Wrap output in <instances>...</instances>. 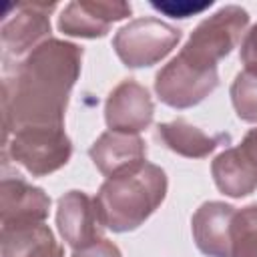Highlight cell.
Wrapping results in <instances>:
<instances>
[{
    "mask_svg": "<svg viewBox=\"0 0 257 257\" xmlns=\"http://www.w3.org/2000/svg\"><path fill=\"white\" fill-rule=\"evenodd\" d=\"M82 48L48 38L28 52L2 82L4 137L24 126H64L68 94L80 74Z\"/></svg>",
    "mask_w": 257,
    "mask_h": 257,
    "instance_id": "cell-1",
    "label": "cell"
},
{
    "mask_svg": "<svg viewBox=\"0 0 257 257\" xmlns=\"http://www.w3.org/2000/svg\"><path fill=\"white\" fill-rule=\"evenodd\" d=\"M167 185L165 171L153 163L106 179L94 197L102 225L114 233L137 229L165 201Z\"/></svg>",
    "mask_w": 257,
    "mask_h": 257,
    "instance_id": "cell-2",
    "label": "cell"
},
{
    "mask_svg": "<svg viewBox=\"0 0 257 257\" xmlns=\"http://www.w3.org/2000/svg\"><path fill=\"white\" fill-rule=\"evenodd\" d=\"M247 22V10L241 6H223L193 30L177 56L195 68L217 70V62L235 48Z\"/></svg>",
    "mask_w": 257,
    "mask_h": 257,
    "instance_id": "cell-3",
    "label": "cell"
},
{
    "mask_svg": "<svg viewBox=\"0 0 257 257\" xmlns=\"http://www.w3.org/2000/svg\"><path fill=\"white\" fill-rule=\"evenodd\" d=\"M70 155L72 145L64 126H24L4 137V159L10 157L34 177L58 171Z\"/></svg>",
    "mask_w": 257,
    "mask_h": 257,
    "instance_id": "cell-4",
    "label": "cell"
},
{
    "mask_svg": "<svg viewBox=\"0 0 257 257\" xmlns=\"http://www.w3.org/2000/svg\"><path fill=\"white\" fill-rule=\"evenodd\" d=\"M179 40V28L161 22L159 18H137L114 34L112 48L124 66L141 68L163 60Z\"/></svg>",
    "mask_w": 257,
    "mask_h": 257,
    "instance_id": "cell-5",
    "label": "cell"
},
{
    "mask_svg": "<svg viewBox=\"0 0 257 257\" xmlns=\"http://www.w3.org/2000/svg\"><path fill=\"white\" fill-rule=\"evenodd\" d=\"M217 70L195 68L181 56H175L169 64H165L155 78L159 98L173 108H189L199 104L217 88Z\"/></svg>",
    "mask_w": 257,
    "mask_h": 257,
    "instance_id": "cell-6",
    "label": "cell"
},
{
    "mask_svg": "<svg viewBox=\"0 0 257 257\" xmlns=\"http://www.w3.org/2000/svg\"><path fill=\"white\" fill-rule=\"evenodd\" d=\"M56 2H20L12 4L14 14H4L2 48L4 58H18L32 52L50 32V12Z\"/></svg>",
    "mask_w": 257,
    "mask_h": 257,
    "instance_id": "cell-7",
    "label": "cell"
},
{
    "mask_svg": "<svg viewBox=\"0 0 257 257\" xmlns=\"http://www.w3.org/2000/svg\"><path fill=\"white\" fill-rule=\"evenodd\" d=\"M56 225L72 249H82L102 239V219L96 207V199L84 191H68L58 199Z\"/></svg>",
    "mask_w": 257,
    "mask_h": 257,
    "instance_id": "cell-8",
    "label": "cell"
},
{
    "mask_svg": "<svg viewBox=\"0 0 257 257\" xmlns=\"http://www.w3.org/2000/svg\"><path fill=\"white\" fill-rule=\"evenodd\" d=\"M50 209V197L28 185L24 179H2L0 187V221L2 231H14L44 223Z\"/></svg>",
    "mask_w": 257,
    "mask_h": 257,
    "instance_id": "cell-9",
    "label": "cell"
},
{
    "mask_svg": "<svg viewBox=\"0 0 257 257\" xmlns=\"http://www.w3.org/2000/svg\"><path fill=\"white\" fill-rule=\"evenodd\" d=\"M155 106L149 90L133 78L116 84L104 106V118L110 131L139 135L153 122Z\"/></svg>",
    "mask_w": 257,
    "mask_h": 257,
    "instance_id": "cell-10",
    "label": "cell"
},
{
    "mask_svg": "<svg viewBox=\"0 0 257 257\" xmlns=\"http://www.w3.org/2000/svg\"><path fill=\"white\" fill-rule=\"evenodd\" d=\"M94 167L106 177H118L145 165L147 145L139 135L106 131L102 133L88 151Z\"/></svg>",
    "mask_w": 257,
    "mask_h": 257,
    "instance_id": "cell-11",
    "label": "cell"
},
{
    "mask_svg": "<svg viewBox=\"0 0 257 257\" xmlns=\"http://www.w3.org/2000/svg\"><path fill=\"white\" fill-rule=\"evenodd\" d=\"M131 14L126 2H70L58 16V28L68 36L100 38L110 24Z\"/></svg>",
    "mask_w": 257,
    "mask_h": 257,
    "instance_id": "cell-12",
    "label": "cell"
},
{
    "mask_svg": "<svg viewBox=\"0 0 257 257\" xmlns=\"http://www.w3.org/2000/svg\"><path fill=\"white\" fill-rule=\"evenodd\" d=\"M235 207L209 201L203 203L193 219L191 229L197 247L209 257H231V225L235 219Z\"/></svg>",
    "mask_w": 257,
    "mask_h": 257,
    "instance_id": "cell-13",
    "label": "cell"
},
{
    "mask_svg": "<svg viewBox=\"0 0 257 257\" xmlns=\"http://www.w3.org/2000/svg\"><path fill=\"white\" fill-rule=\"evenodd\" d=\"M211 173L217 189L229 197H247L257 189V167L239 147L219 153L211 165Z\"/></svg>",
    "mask_w": 257,
    "mask_h": 257,
    "instance_id": "cell-14",
    "label": "cell"
},
{
    "mask_svg": "<svg viewBox=\"0 0 257 257\" xmlns=\"http://www.w3.org/2000/svg\"><path fill=\"white\" fill-rule=\"evenodd\" d=\"M155 135L169 151H173L181 157H189V159H203L209 153H213L221 143L229 141V135L209 137L201 128L187 122L185 118L157 124Z\"/></svg>",
    "mask_w": 257,
    "mask_h": 257,
    "instance_id": "cell-15",
    "label": "cell"
},
{
    "mask_svg": "<svg viewBox=\"0 0 257 257\" xmlns=\"http://www.w3.org/2000/svg\"><path fill=\"white\" fill-rule=\"evenodd\" d=\"M2 257H64L52 231L40 223L34 227L2 231Z\"/></svg>",
    "mask_w": 257,
    "mask_h": 257,
    "instance_id": "cell-16",
    "label": "cell"
},
{
    "mask_svg": "<svg viewBox=\"0 0 257 257\" xmlns=\"http://www.w3.org/2000/svg\"><path fill=\"white\" fill-rule=\"evenodd\" d=\"M231 257H257V205L235 213L231 225Z\"/></svg>",
    "mask_w": 257,
    "mask_h": 257,
    "instance_id": "cell-17",
    "label": "cell"
},
{
    "mask_svg": "<svg viewBox=\"0 0 257 257\" xmlns=\"http://www.w3.org/2000/svg\"><path fill=\"white\" fill-rule=\"evenodd\" d=\"M231 102L237 116L245 122H257V74L243 70L231 84Z\"/></svg>",
    "mask_w": 257,
    "mask_h": 257,
    "instance_id": "cell-18",
    "label": "cell"
},
{
    "mask_svg": "<svg viewBox=\"0 0 257 257\" xmlns=\"http://www.w3.org/2000/svg\"><path fill=\"white\" fill-rule=\"evenodd\" d=\"M151 6L167 16L173 18H189L193 14H199L207 8L213 6V2H203V4H195V2H151Z\"/></svg>",
    "mask_w": 257,
    "mask_h": 257,
    "instance_id": "cell-19",
    "label": "cell"
},
{
    "mask_svg": "<svg viewBox=\"0 0 257 257\" xmlns=\"http://www.w3.org/2000/svg\"><path fill=\"white\" fill-rule=\"evenodd\" d=\"M241 62L245 64V70L257 74V24L245 34L243 44H241Z\"/></svg>",
    "mask_w": 257,
    "mask_h": 257,
    "instance_id": "cell-20",
    "label": "cell"
},
{
    "mask_svg": "<svg viewBox=\"0 0 257 257\" xmlns=\"http://www.w3.org/2000/svg\"><path fill=\"white\" fill-rule=\"evenodd\" d=\"M72 257H122V255H120V249L112 241L100 239V241L86 245L82 249H74Z\"/></svg>",
    "mask_w": 257,
    "mask_h": 257,
    "instance_id": "cell-21",
    "label": "cell"
},
{
    "mask_svg": "<svg viewBox=\"0 0 257 257\" xmlns=\"http://www.w3.org/2000/svg\"><path fill=\"white\" fill-rule=\"evenodd\" d=\"M239 149H241L243 155L257 167V128H251V131L245 135V139L241 141Z\"/></svg>",
    "mask_w": 257,
    "mask_h": 257,
    "instance_id": "cell-22",
    "label": "cell"
}]
</instances>
